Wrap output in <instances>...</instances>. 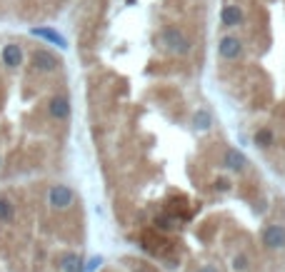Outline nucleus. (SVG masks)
Instances as JSON below:
<instances>
[{
	"instance_id": "1",
	"label": "nucleus",
	"mask_w": 285,
	"mask_h": 272,
	"mask_svg": "<svg viewBox=\"0 0 285 272\" xmlns=\"http://www.w3.org/2000/svg\"><path fill=\"white\" fill-rule=\"evenodd\" d=\"M23 45H0V172L8 167L13 177L45 167L70 120L65 80H48L63 72V60L38 43L25 63Z\"/></svg>"
},
{
	"instance_id": "2",
	"label": "nucleus",
	"mask_w": 285,
	"mask_h": 272,
	"mask_svg": "<svg viewBox=\"0 0 285 272\" xmlns=\"http://www.w3.org/2000/svg\"><path fill=\"white\" fill-rule=\"evenodd\" d=\"M85 215L63 183H8L0 193V265L8 272H83Z\"/></svg>"
},
{
	"instance_id": "3",
	"label": "nucleus",
	"mask_w": 285,
	"mask_h": 272,
	"mask_svg": "<svg viewBox=\"0 0 285 272\" xmlns=\"http://www.w3.org/2000/svg\"><path fill=\"white\" fill-rule=\"evenodd\" d=\"M263 242L270 250H283L285 247V227L283 225H268L263 230Z\"/></svg>"
},
{
	"instance_id": "4",
	"label": "nucleus",
	"mask_w": 285,
	"mask_h": 272,
	"mask_svg": "<svg viewBox=\"0 0 285 272\" xmlns=\"http://www.w3.org/2000/svg\"><path fill=\"white\" fill-rule=\"evenodd\" d=\"M233 270H235V272H245V270H248V255L238 252V255L233 257Z\"/></svg>"
}]
</instances>
